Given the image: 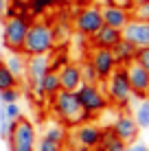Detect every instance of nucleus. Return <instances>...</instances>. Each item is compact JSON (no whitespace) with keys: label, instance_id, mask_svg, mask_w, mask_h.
<instances>
[{"label":"nucleus","instance_id":"f257e3e1","mask_svg":"<svg viewBox=\"0 0 149 151\" xmlns=\"http://www.w3.org/2000/svg\"><path fill=\"white\" fill-rule=\"evenodd\" d=\"M50 112H53V116L57 118L64 127L66 125H68V127H77V125L88 121V116L81 110L75 92H68V90H59L57 94L50 99Z\"/></svg>","mask_w":149,"mask_h":151},{"label":"nucleus","instance_id":"f03ea898","mask_svg":"<svg viewBox=\"0 0 149 151\" xmlns=\"http://www.w3.org/2000/svg\"><path fill=\"white\" fill-rule=\"evenodd\" d=\"M55 50V37H53V27L50 22L44 20H33L29 24L27 37L22 44V55L33 57V55H48Z\"/></svg>","mask_w":149,"mask_h":151},{"label":"nucleus","instance_id":"7ed1b4c3","mask_svg":"<svg viewBox=\"0 0 149 151\" xmlns=\"http://www.w3.org/2000/svg\"><path fill=\"white\" fill-rule=\"evenodd\" d=\"M105 83V99L107 103L116 107H127V103L132 101V88L127 81V70L123 66H116V70L103 81Z\"/></svg>","mask_w":149,"mask_h":151},{"label":"nucleus","instance_id":"20e7f679","mask_svg":"<svg viewBox=\"0 0 149 151\" xmlns=\"http://www.w3.org/2000/svg\"><path fill=\"white\" fill-rule=\"evenodd\" d=\"M33 22L31 18L15 15V18H4L2 24V44L9 53H22V44L27 37L29 24Z\"/></svg>","mask_w":149,"mask_h":151},{"label":"nucleus","instance_id":"39448f33","mask_svg":"<svg viewBox=\"0 0 149 151\" xmlns=\"http://www.w3.org/2000/svg\"><path fill=\"white\" fill-rule=\"evenodd\" d=\"M75 96H77L81 110H83V114L88 118L101 114L107 105H110L107 99H105V92L101 90L96 83H81V86L75 90Z\"/></svg>","mask_w":149,"mask_h":151},{"label":"nucleus","instance_id":"423d86ee","mask_svg":"<svg viewBox=\"0 0 149 151\" xmlns=\"http://www.w3.org/2000/svg\"><path fill=\"white\" fill-rule=\"evenodd\" d=\"M7 140H9V151H35V142H37L35 125L22 116L20 121L13 123Z\"/></svg>","mask_w":149,"mask_h":151},{"label":"nucleus","instance_id":"0eeeda50","mask_svg":"<svg viewBox=\"0 0 149 151\" xmlns=\"http://www.w3.org/2000/svg\"><path fill=\"white\" fill-rule=\"evenodd\" d=\"M101 27H103V18H101V7L94 4H86L73 15V29L81 37H92Z\"/></svg>","mask_w":149,"mask_h":151},{"label":"nucleus","instance_id":"6e6552de","mask_svg":"<svg viewBox=\"0 0 149 151\" xmlns=\"http://www.w3.org/2000/svg\"><path fill=\"white\" fill-rule=\"evenodd\" d=\"M50 70L48 55H33L27 57V70H24V79H27V88L31 94H37V86L42 81V77Z\"/></svg>","mask_w":149,"mask_h":151},{"label":"nucleus","instance_id":"1a4fd4ad","mask_svg":"<svg viewBox=\"0 0 149 151\" xmlns=\"http://www.w3.org/2000/svg\"><path fill=\"white\" fill-rule=\"evenodd\" d=\"M88 64L94 68L99 81H105L107 77L116 70V61H114V57H112V50L110 48H90Z\"/></svg>","mask_w":149,"mask_h":151},{"label":"nucleus","instance_id":"9d476101","mask_svg":"<svg viewBox=\"0 0 149 151\" xmlns=\"http://www.w3.org/2000/svg\"><path fill=\"white\" fill-rule=\"evenodd\" d=\"M121 37L127 40L130 44H134L136 48H147V46H149V22H147V20L132 18L130 22L123 27Z\"/></svg>","mask_w":149,"mask_h":151},{"label":"nucleus","instance_id":"9b49d317","mask_svg":"<svg viewBox=\"0 0 149 151\" xmlns=\"http://www.w3.org/2000/svg\"><path fill=\"white\" fill-rule=\"evenodd\" d=\"M110 132L114 134L116 138H121L123 142L132 145L138 138V132H140V129H138V125H136V121H134L132 114L121 112V114H116V118H114V123H112Z\"/></svg>","mask_w":149,"mask_h":151},{"label":"nucleus","instance_id":"f8f14e48","mask_svg":"<svg viewBox=\"0 0 149 151\" xmlns=\"http://www.w3.org/2000/svg\"><path fill=\"white\" fill-rule=\"evenodd\" d=\"M75 142L79 145V147H86V149H92L94 151L96 147H99V142H101V136H103V129L99 127V125H94V123H81V125H77L75 127Z\"/></svg>","mask_w":149,"mask_h":151},{"label":"nucleus","instance_id":"ddd939ff","mask_svg":"<svg viewBox=\"0 0 149 151\" xmlns=\"http://www.w3.org/2000/svg\"><path fill=\"white\" fill-rule=\"evenodd\" d=\"M127 81H130L132 94L138 99H149V72L143 70L138 64L127 66Z\"/></svg>","mask_w":149,"mask_h":151},{"label":"nucleus","instance_id":"4468645a","mask_svg":"<svg viewBox=\"0 0 149 151\" xmlns=\"http://www.w3.org/2000/svg\"><path fill=\"white\" fill-rule=\"evenodd\" d=\"M101 18H103V24H105V27H112V29L123 31V27L132 20V13H130V9H125V7L103 4V7H101Z\"/></svg>","mask_w":149,"mask_h":151},{"label":"nucleus","instance_id":"2eb2a0df","mask_svg":"<svg viewBox=\"0 0 149 151\" xmlns=\"http://www.w3.org/2000/svg\"><path fill=\"white\" fill-rule=\"evenodd\" d=\"M57 77H59V86L61 90H68V92H75L77 88L83 83L81 79V70H79V64H64L61 68L57 70Z\"/></svg>","mask_w":149,"mask_h":151},{"label":"nucleus","instance_id":"dca6fc26","mask_svg":"<svg viewBox=\"0 0 149 151\" xmlns=\"http://www.w3.org/2000/svg\"><path fill=\"white\" fill-rule=\"evenodd\" d=\"M112 57H114V61H116V66H123V68H127L130 64H134V59H136V46L134 44H130L127 40H119L114 46H112Z\"/></svg>","mask_w":149,"mask_h":151},{"label":"nucleus","instance_id":"f3484780","mask_svg":"<svg viewBox=\"0 0 149 151\" xmlns=\"http://www.w3.org/2000/svg\"><path fill=\"white\" fill-rule=\"evenodd\" d=\"M119 40H121V31L103 24V27L90 37V46L92 48H112Z\"/></svg>","mask_w":149,"mask_h":151},{"label":"nucleus","instance_id":"a211bd4d","mask_svg":"<svg viewBox=\"0 0 149 151\" xmlns=\"http://www.w3.org/2000/svg\"><path fill=\"white\" fill-rule=\"evenodd\" d=\"M59 90H61V86H59V77H57V72H55V70H48V72H46V75L42 77V81H40L35 99H37V101H44V99H53Z\"/></svg>","mask_w":149,"mask_h":151},{"label":"nucleus","instance_id":"6ab92c4d","mask_svg":"<svg viewBox=\"0 0 149 151\" xmlns=\"http://www.w3.org/2000/svg\"><path fill=\"white\" fill-rule=\"evenodd\" d=\"M2 61H4V66L11 70V75L18 81L24 79V70H27V55H22V53H9L7 59H2Z\"/></svg>","mask_w":149,"mask_h":151},{"label":"nucleus","instance_id":"aec40b11","mask_svg":"<svg viewBox=\"0 0 149 151\" xmlns=\"http://www.w3.org/2000/svg\"><path fill=\"white\" fill-rule=\"evenodd\" d=\"M125 149H127V142H123V140L116 138L110 129H105L103 136H101L99 147H96L94 151H125Z\"/></svg>","mask_w":149,"mask_h":151},{"label":"nucleus","instance_id":"412c9836","mask_svg":"<svg viewBox=\"0 0 149 151\" xmlns=\"http://www.w3.org/2000/svg\"><path fill=\"white\" fill-rule=\"evenodd\" d=\"M27 7H29L31 20H37V18H42V15H46V11L57 7V2H55V0H27Z\"/></svg>","mask_w":149,"mask_h":151},{"label":"nucleus","instance_id":"4be33fe9","mask_svg":"<svg viewBox=\"0 0 149 151\" xmlns=\"http://www.w3.org/2000/svg\"><path fill=\"white\" fill-rule=\"evenodd\" d=\"M134 121L138 129H149V99H143L134 112Z\"/></svg>","mask_w":149,"mask_h":151},{"label":"nucleus","instance_id":"5701e85b","mask_svg":"<svg viewBox=\"0 0 149 151\" xmlns=\"http://www.w3.org/2000/svg\"><path fill=\"white\" fill-rule=\"evenodd\" d=\"M53 27V37H55V46L57 44H66L70 37V24L68 22H55Z\"/></svg>","mask_w":149,"mask_h":151},{"label":"nucleus","instance_id":"b1692460","mask_svg":"<svg viewBox=\"0 0 149 151\" xmlns=\"http://www.w3.org/2000/svg\"><path fill=\"white\" fill-rule=\"evenodd\" d=\"M18 79L11 75V70L4 66V61L0 59V90H7V88H18Z\"/></svg>","mask_w":149,"mask_h":151},{"label":"nucleus","instance_id":"393cba45","mask_svg":"<svg viewBox=\"0 0 149 151\" xmlns=\"http://www.w3.org/2000/svg\"><path fill=\"white\" fill-rule=\"evenodd\" d=\"M44 136L50 138V140H55V142L66 145V127H64V125H50V127H46Z\"/></svg>","mask_w":149,"mask_h":151},{"label":"nucleus","instance_id":"a878e982","mask_svg":"<svg viewBox=\"0 0 149 151\" xmlns=\"http://www.w3.org/2000/svg\"><path fill=\"white\" fill-rule=\"evenodd\" d=\"M48 64H50V70L57 72L64 64H68V57H66L64 50H50L48 53Z\"/></svg>","mask_w":149,"mask_h":151},{"label":"nucleus","instance_id":"bb28decb","mask_svg":"<svg viewBox=\"0 0 149 151\" xmlns=\"http://www.w3.org/2000/svg\"><path fill=\"white\" fill-rule=\"evenodd\" d=\"M35 151H64V145L61 142H55V140L42 136L35 142Z\"/></svg>","mask_w":149,"mask_h":151},{"label":"nucleus","instance_id":"cd10ccee","mask_svg":"<svg viewBox=\"0 0 149 151\" xmlns=\"http://www.w3.org/2000/svg\"><path fill=\"white\" fill-rule=\"evenodd\" d=\"M79 70H81V79H83V83H99V77H96L94 68H92L88 61H81Z\"/></svg>","mask_w":149,"mask_h":151},{"label":"nucleus","instance_id":"c85d7f7f","mask_svg":"<svg viewBox=\"0 0 149 151\" xmlns=\"http://www.w3.org/2000/svg\"><path fill=\"white\" fill-rule=\"evenodd\" d=\"M0 105H2V103H0ZM2 110H4V114H7V118L11 123L22 118V107H20V103H7V105H2Z\"/></svg>","mask_w":149,"mask_h":151},{"label":"nucleus","instance_id":"c756f323","mask_svg":"<svg viewBox=\"0 0 149 151\" xmlns=\"http://www.w3.org/2000/svg\"><path fill=\"white\" fill-rule=\"evenodd\" d=\"M20 101V90L18 88H7V90H0V103L7 105V103H18Z\"/></svg>","mask_w":149,"mask_h":151},{"label":"nucleus","instance_id":"7c9ffc66","mask_svg":"<svg viewBox=\"0 0 149 151\" xmlns=\"http://www.w3.org/2000/svg\"><path fill=\"white\" fill-rule=\"evenodd\" d=\"M134 64H138L143 70H147V72H149V46H147V48H138V50H136V59H134Z\"/></svg>","mask_w":149,"mask_h":151},{"label":"nucleus","instance_id":"2f4dec72","mask_svg":"<svg viewBox=\"0 0 149 151\" xmlns=\"http://www.w3.org/2000/svg\"><path fill=\"white\" fill-rule=\"evenodd\" d=\"M11 127H13V123L7 118V114H4V110H2V105H0V136H2L4 140L9 138V132H11Z\"/></svg>","mask_w":149,"mask_h":151},{"label":"nucleus","instance_id":"473e14b6","mask_svg":"<svg viewBox=\"0 0 149 151\" xmlns=\"http://www.w3.org/2000/svg\"><path fill=\"white\" fill-rule=\"evenodd\" d=\"M134 18L136 20H147V22H149V0L134 7Z\"/></svg>","mask_w":149,"mask_h":151},{"label":"nucleus","instance_id":"72a5a7b5","mask_svg":"<svg viewBox=\"0 0 149 151\" xmlns=\"http://www.w3.org/2000/svg\"><path fill=\"white\" fill-rule=\"evenodd\" d=\"M107 4H116V7L132 9V0H107Z\"/></svg>","mask_w":149,"mask_h":151},{"label":"nucleus","instance_id":"f704fd0d","mask_svg":"<svg viewBox=\"0 0 149 151\" xmlns=\"http://www.w3.org/2000/svg\"><path fill=\"white\" fill-rule=\"evenodd\" d=\"M125 151H147V147H145V145H140V142H132V145H127Z\"/></svg>","mask_w":149,"mask_h":151},{"label":"nucleus","instance_id":"c9c22d12","mask_svg":"<svg viewBox=\"0 0 149 151\" xmlns=\"http://www.w3.org/2000/svg\"><path fill=\"white\" fill-rule=\"evenodd\" d=\"M57 4H81V7H86V0H55Z\"/></svg>","mask_w":149,"mask_h":151},{"label":"nucleus","instance_id":"e433bc0d","mask_svg":"<svg viewBox=\"0 0 149 151\" xmlns=\"http://www.w3.org/2000/svg\"><path fill=\"white\" fill-rule=\"evenodd\" d=\"M7 4H9V0H0V20L4 18V9H7Z\"/></svg>","mask_w":149,"mask_h":151},{"label":"nucleus","instance_id":"4c0bfd02","mask_svg":"<svg viewBox=\"0 0 149 151\" xmlns=\"http://www.w3.org/2000/svg\"><path fill=\"white\" fill-rule=\"evenodd\" d=\"M68 151H92V149H86V147H79V145H77V147H70Z\"/></svg>","mask_w":149,"mask_h":151},{"label":"nucleus","instance_id":"58836bf2","mask_svg":"<svg viewBox=\"0 0 149 151\" xmlns=\"http://www.w3.org/2000/svg\"><path fill=\"white\" fill-rule=\"evenodd\" d=\"M22 2H27V0H22Z\"/></svg>","mask_w":149,"mask_h":151},{"label":"nucleus","instance_id":"ea45409f","mask_svg":"<svg viewBox=\"0 0 149 151\" xmlns=\"http://www.w3.org/2000/svg\"><path fill=\"white\" fill-rule=\"evenodd\" d=\"M147 151H149V149H147Z\"/></svg>","mask_w":149,"mask_h":151}]
</instances>
